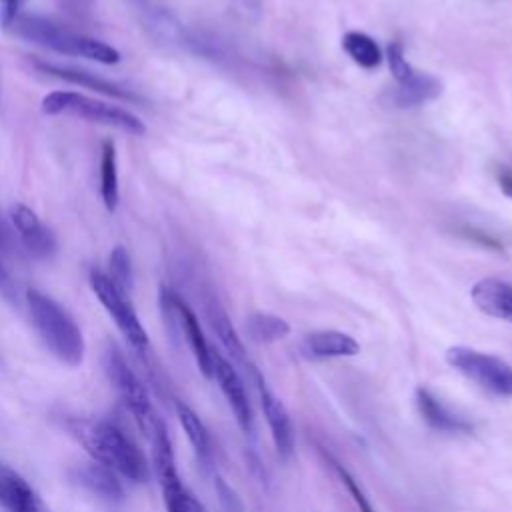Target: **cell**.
Returning a JSON list of instances; mask_svg holds the SVG:
<instances>
[{
    "instance_id": "1",
    "label": "cell",
    "mask_w": 512,
    "mask_h": 512,
    "mask_svg": "<svg viewBox=\"0 0 512 512\" xmlns=\"http://www.w3.org/2000/svg\"><path fill=\"white\" fill-rule=\"evenodd\" d=\"M66 428L94 462L110 468L124 480H148L150 462L144 450L114 422L104 418H72L66 422Z\"/></svg>"
},
{
    "instance_id": "2",
    "label": "cell",
    "mask_w": 512,
    "mask_h": 512,
    "mask_svg": "<svg viewBox=\"0 0 512 512\" xmlns=\"http://www.w3.org/2000/svg\"><path fill=\"white\" fill-rule=\"evenodd\" d=\"M24 298L30 322L50 356L64 366L78 368L86 356V340L78 322L62 304L38 288H28Z\"/></svg>"
},
{
    "instance_id": "3",
    "label": "cell",
    "mask_w": 512,
    "mask_h": 512,
    "mask_svg": "<svg viewBox=\"0 0 512 512\" xmlns=\"http://www.w3.org/2000/svg\"><path fill=\"white\" fill-rule=\"evenodd\" d=\"M16 36L30 40L34 44H40L44 48H50L58 54H66V56H82L86 60H94L100 64H118L120 62V52L86 34H78L72 32L52 20H46L42 16H30V14H20L18 20L12 24L10 28Z\"/></svg>"
},
{
    "instance_id": "4",
    "label": "cell",
    "mask_w": 512,
    "mask_h": 512,
    "mask_svg": "<svg viewBox=\"0 0 512 512\" xmlns=\"http://www.w3.org/2000/svg\"><path fill=\"white\" fill-rule=\"evenodd\" d=\"M42 112L48 116H76L88 122L114 126L134 136H142L146 132L144 122L116 104H108L104 100L90 98L72 90H54L42 98Z\"/></svg>"
},
{
    "instance_id": "5",
    "label": "cell",
    "mask_w": 512,
    "mask_h": 512,
    "mask_svg": "<svg viewBox=\"0 0 512 512\" xmlns=\"http://www.w3.org/2000/svg\"><path fill=\"white\" fill-rule=\"evenodd\" d=\"M102 362H104V372L108 376V382L114 388L118 400L130 412L132 420L142 430V434H146L148 438L162 418L156 414L146 386L142 384V380L132 370L126 356L120 352L116 344L106 346Z\"/></svg>"
},
{
    "instance_id": "6",
    "label": "cell",
    "mask_w": 512,
    "mask_h": 512,
    "mask_svg": "<svg viewBox=\"0 0 512 512\" xmlns=\"http://www.w3.org/2000/svg\"><path fill=\"white\" fill-rule=\"evenodd\" d=\"M148 440L152 446L150 466L156 472L166 512H208L206 506L196 498V494L182 482L178 474L172 440L164 420L156 424Z\"/></svg>"
},
{
    "instance_id": "7",
    "label": "cell",
    "mask_w": 512,
    "mask_h": 512,
    "mask_svg": "<svg viewBox=\"0 0 512 512\" xmlns=\"http://www.w3.org/2000/svg\"><path fill=\"white\" fill-rule=\"evenodd\" d=\"M446 362L482 390L500 398L512 396V364L504 358L470 346H452L446 350Z\"/></svg>"
},
{
    "instance_id": "8",
    "label": "cell",
    "mask_w": 512,
    "mask_h": 512,
    "mask_svg": "<svg viewBox=\"0 0 512 512\" xmlns=\"http://www.w3.org/2000/svg\"><path fill=\"white\" fill-rule=\"evenodd\" d=\"M88 282H90L92 292L96 294V298L100 300V304L104 306V310L110 314L116 328L124 336V340L130 344V348H134L140 354L148 352L150 338H148L144 324L140 322V318L136 314V308L132 306V302L128 298V292L118 288L110 280V276L98 268L90 270Z\"/></svg>"
},
{
    "instance_id": "9",
    "label": "cell",
    "mask_w": 512,
    "mask_h": 512,
    "mask_svg": "<svg viewBox=\"0 0 512 512\" xmlns=\"http://www.w3.org/2000/svg\"><path fill=\"white\" fill-rule=\"evenodd\" d=\"M160 306L164 310L166 320L182 332L202 376L212 378V350L214 348L208 344L204 330H202L196 314L192 312V308L170 288L160 290Z\"/></svg>"
},
{
    "instance_id": "10",
    "label": "cell",
    "mask_w": 512,
    "mask_h": 512,
    "mask_svg": "<svg viewBox=\"0 0 512 512\" xmlns=\"http://www.w3.org/2000/svg\"><path fill=\"white\" fill-rule=\"evenodd\" d=\"M252 378L256 382V390H258V400H260V408L262 414L266 418L276 454L282 460H288L294 452V444H296V432H294V424L290 418L288 408L284 406V402L274 394V390L268 386V382L264 380V376L260 374L258 368H254Z\"/></svg>"
},
{
    "instance_id": "11",
    "label": "cell",
    "mask_w": 512,
    "mask_h": 512,
    "mask_svg": "<svg viewBox=\"0 0 512 512\" xmlns=\"http://www.w3.org/2000/svg\"><path fill=\"white\" fill-rule=\"evenodd\" d=\"M212 378L218 382L240 430L246 434L252 432L254 412H252L250 396L246 392V384L238 374V368L218 350H212Z\"/></svg>"
},
{
    "instance_id": "12",
    "label": "cell",
    "mask_w": 512,
    "mask_h": 512,
    "mask_svg": "<svg viewBox=\"0 0 512 512\" xmlns=\"http://www.w3.org/2000/svg\"><path fill=\"white\" fill-rule=\"evenodd\" d=\"M12 224L20 236L22 246L34 258L46 260L56 252V238L52 230L38 218V214L26 204H14L10 208Z\"/></svg>"
},
{
    "instance_id": "13",
    "label": "cell",
    "mask_w": 512,
    "mask_h": 512,
    "mask_svg": "<svg viewBox=\"0 0 512 512\" xmlns=\"http://www.w3.org/2000/svg\"><path fill=\"white\" fill-rule=\"evenodd\" d=\"M414 400H416V408L422 416V420L438 432H470L472 424L458 412H454L450 406H446L440 398H436L428 388L420 386L414 392Z\"/></svg>"
},
{
    "instance_id": "14",
    "label": "cell",
    "mask_w": 512,
    "mask_h": 512,
    "mask_svg": "<svg viewBox=\"0 0 512 512\" xmlns=\"http://www.w3.org/2000/svg\"><path fill=\"white\" fill-rule=\"evenodd\" d=\"M0 508L6 512H48L28 480L6 466H0Z\"/></svg>"
},
{
    "instance_id": "15",
    "label": "cell",
    "mask_w": 512,
    "mask_h": 512,
    "mask_svg": "<svg viewBox=\"0 0 512 512\" xmlns=\"http://www.w3.org/2000/svg\"><path fill=\"white\" fill-rule=\"evenodd\" d=\"M470 298L480 312L512 322V284L500 278H482L472 286Z\"/></svg>"
},
{
    "instance_id": "16",
    "label": "cell",
    "mask_w": 512,
    "mask_h": 512,
    "mask_svg": "<svg viewBox=\"0 0 512 512\" xmlns=\"http://www.w3.org/2000/svg\"><path fill=\"white\" fill-rule=\"evenodd\" d=\"M72 480L80 488H84L86 492H90L92 496H98L102 500L118 502L124 498V488H122L120 476L94 460L88 464L76 466L72 472Z\"/></svg>"
},
{
    "instance_id": "17",
    "label": "cell",
    "mask_w": 512,
    "mask_h": 512,
    "mask_svg": "<svg viewBox=\"0 0 512 512\" xmlns=\"http://www.w3.org/2000/svg\"><path fill=\"white\" fill-rule=\"evenodd\" d=\"M302 352L310 358H348L360 352V344L340 330H316L304 336Z\"/></svg>"
},
{
    "instance_id": "18",
    "label": "cell",
    "mask_w": 512,
    "mask_h": 512,
    "mask_svg": "<svg viewBox=\"0 0 512 512\" xmlns=\"http://www.w3.org/2000/svg\"><path fill=\"white\" fill-rule=\"evenodd\" d=\"M36 68L44 74H50L54 78H60L64 82L70 84H78L90 90H96L108 98H118V100H130L134 102L136 96L132 92H126L124 88H120L118 84H112L88 70H78V68H66V66H56V64H48V62H36Z\"/></svg>"
},
{
    "instance_id": "19",
    "label": "cell",
    "mask_w": 512,
    "mask_h": 512,
    "mask_svg": "<svg viewBox=\"0 0 512 512\" xmlns=\"http://www.w3.org/2000/svg\"><path fill=\"white\" fill-rule=\"evenodd\" d=\"M206 314H208V320H210L212 330L216 332V336H218V340L222 342V346H224V350L228 352V356H230L236 364H240L246 372H252L256 366L248 360L246 348H244V344H242L238 332L234 330V326H232V322H230L226 310L220 306V302H218V300H210V302L206 304Z\"/></svg>"
},
{
    "instance_id": "20",
    "label": "cell",
    "mask_w": 512,
    "mask_h": 512,
    "mask_svg": "<svg viewBox=\"0 0 512 512\" xmlns=\"http://www.w3.org/2000/svg\"><path fill=\"white\" fill-rule=\"evenodd\" d=\"M100 198L108 212H116L120 202L118 186V152L114 140H104L100 150Z\"/></svg>"
},
{
    "instance_id": "21",
    "label": "cell",
    "mask_w": 512,
    "mask_h": 512,
    "mask_svg": "<svg viewBox=\"0 0 512 512\" xmlns=\"http://www.w3.org/2000/svg\"><path fill=\"white\" fill-rule=\"evenodd\" d=\"M176 416H178V422L188 438V442L192 444L194 448V454L196 458L208 466L212 462V444H210V434H208V428L204 426V422L200 420V416L182 400L176 402Z\"/></svg>"
},
{
    "instance_id": "22",
    "label": "cell",
    "mask_w": 512,
    "mask_h": 512,
    "mask_svg": "<svg viewBox=\"0 0 512 512\" xmlns=\"http://www.w3.org/2000/svg\"><path fill=\"white\" fill-rule=\"evenodd\" d=\"M442 92V84L438 78L426 72L414 70L404 82H398L396 102L400 106H416L428 100H434Z\"/></svg>"
},
{
    "instance_id": "23",
    "label": "cell",
    "mask_w": 512,
    "mask_h": 512,
    "mask_svg": "<svg viewBox=\"0 0 512 512\" xmlns=\"http://www.w3.org/2000/svg\"><path fill=\"white\" fill-rule=\"evenodd\" d=\"M248 338L256 344H270L290 334V324L272 312H252L246 318Z\"/></svg>"
},
{
    "instance_id": "24",
    "label": "cell",
    "mask_w": 512,
    "mask_h": 512,
    "mask_svg": "<svg viewBox=\"0 0 512 512\" xmlns=\"http://www.w3.org/2000/svg\"><path fill=\"white\" fill-rule=\"evenodd\" d=\"M342 48L358 66L366 70H372L382 62L380 46L374 42V38H370L364 32H356V30L346 32L342 36Z\"/></svg>"
},
{
    "instance_id": "25",
    "label": "cell",
    "mask_w": 512,
    "mask_h": 512,
    "mask_svg": "<svg viewBox=\"0 0 512 512\" xmlns=\"http://www.w3.org/2000/svg\"><path fill=\"white\" fill-rule=\"evenodd\" d=\"M324 456H326V460L330 462V466H332L334 474L338 476L340 484L344 486V490L350 494V498H352L354 506L358 508V512H376L374 506H372V502H370V498L366 496V492H364V490L360 488V484L356 482V478H354L340 462H336L332 456H328V454H324Z\"/></svg>"
},
{
    "instance_id": "26",
    "label": "cell",
    "mask_w": 512,
    "mask_h": 512,
    "mask_svg": "<svg viewBox=\"0 0 512 512\" xmlns=\"http://www.w3.org/2000/svg\"><path fill=\"white\" fill-rule=\"evenodd\" d=\"M110 280L122 288L124 292L130 294V288H132V266H130V256L126 252L124 246H116L112 252H110V258H108V272Z\"/></svg>"
},
{
    "instance_id": "27",
    "label": "cell",
    "mask_w": 512,
    "mask_h": 512,
    "mask_svg": "<svg viewBox=\"0 0 512 512\" xmlns=\"http://www.w3.org/2000/svg\"><path fill=\"white\" fill-rule=\"evenodd\" d=\"M386 56H388V64H390V70L394 74V78L398 82H404L412 72L414 68L408 64V60L404 58V48L400 42H392L388 44L386 48Z\"/></svg>"
},
{
    "instance_id": "28",
    "label": "cell",
    "mask_w": 512,
    "mask_h": 512,
    "mask_svg": "<svg viewBox=\"0 0 512 512\" xmlns=\"http://www.w3.org/2000/svg\"><path fill=\"white\" fill-rule=\"evenodd\" d=\"M28 0H0V26L4 30H10L12 24L22 14V8Z\"/></svg>"
},
{
    "instance_id": "29",
    "label": "cell",
    "mask_w": 512,
    "mask_h": 512,
    "mask_svg": "<svg viewBox=\"0 0 512 512\" xmlns=\"http://www.w3.org/2000/svg\"><path fill=\"white\" fill-rule=\"evenodd\" d=\"M92 4H94V0H62L64 10L76 20L88 18L92 14Z\"/></svg>"
},
{
    "instance_id": "30",
    "label": "cell",
    "mask_w": 512,
    "mask_h": 512,
    "mask_svg": "<svg viewBox=\"0 0 512 512\" xmlns=\"http://www.w3.org/2000/svg\"><path fill=\"white\" fill-rule=\"evenodd\" d=\"M0 294L10 304H16V286H14V280H12V276L8 274V270L4 268L2 262H0Z\"/></svg>"
},
{
    "instance_id": "31",
    "label": "cell",
    "mask_w": 512,
    "mask_h": 512,
    "mask_svg": "<svg viewBox=\"0 0 512 512\" xmlns=\"http://www.w3.org/2000/svg\"><path fill=\"white\" fill-rule=\"evenodd\" d=\"M498 184H500V190H502L508 198H512V172L502 170V172L498 174Z\"/></svg>"
},
{
    "instance_id": "32",
    "label": "cell",
    "mask_w": 512,
    "mask_h": 512,
    "mask_svg": "<svg viewBox=\"0 0 512 512\" xmlns=\"http://www.w3.org/2000/svg\"><path fill=\"white\" fill-rule=\"evenodd\" d=\"M0 366H2V358H0Z\"/></svg>"
}]
</instances>
